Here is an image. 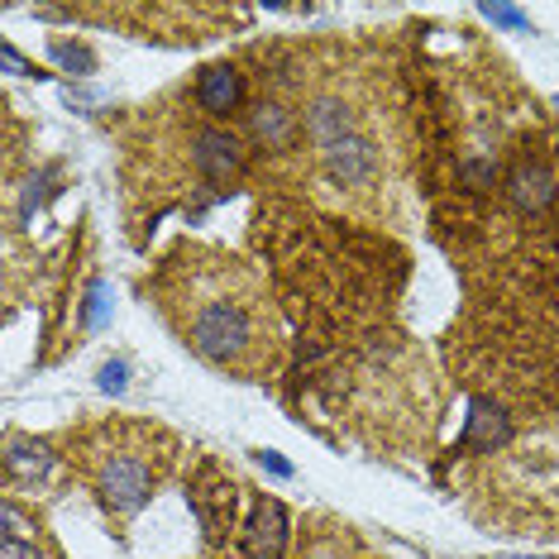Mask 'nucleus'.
Wrapping results in <instances>:
<instances>
[{"instance_id": "obj_9", "label": "nucleus", "mask_w": 559, "mask_h": 559, "mask_svg": "<svg viewBox=\"0 0 559 559\" xmlns=\"http://www.w3.org/2000/svg\"><path fill=\"white\" fill-rule=\"evenodd\" d=\"M297 559H383V555L368 550V545L354 536L349 526H330V531H316V536H307V545H301Z\"/></svg>"}, {"instance_id": "obj_3", "label": "nucleus", "mask_w": 559, "mask_h": 559, "mask_svg": "<svg viewBox=\"0 0 559 559\" xmlns=\"http://www.w3.org/2000/svg\"><path fill=\"white\" fill-rule=\"evenodd\" d=\"M154 120L177 154H163L148 139L134 144L130 148V197H148L154 211H163L192 192H211V197L235 192V182L245 177V144L225 124H215L197 106V96H192V106L173 110V116H154Z\"/></svg>"}, {"instance_id": "obj_8", "label": "nucleus", "mask_w": 559, "mask_h": 559, "mask_svg": "<svg viewBox=\"0 0 559 559\" xmlns=\"http://www.w3.org/2000/svg\"><path fill=\"white\" fill-rule=\"evenodd\" d=\"M287 545V516L273 498H259L253 502V516H249V550L253 559H277Z\"/></svg>"}, {"instance_id": "obj_7", "label": "nucleus", "mask_w": 559, "mask_h": 559, "mask_svg": "<svg viewBox=\"0 0 559 559\" xmlns=\"http://www.w3.org/2000/svg\"><path fill=\"white\" fill-rule=\"evenodd\" d=\"M192 96L206 116H230V110L245 106V72L230 68V62H215V68L201 72Z\"/></svg>"}, {"instance_id": "obj_6", "label": "nucleus", "mask_w": 559, "mask_h": 559, "mask_svg": "<svg viewBox=\"0 0 559 559\" xmlns=\"http://www.w3.org/2000/svg\"><path fill=\"white\" fill-rule=\"evenodd\" d=\"M0 559H62L58 545L39 531V521L24 516L20 502H5V536H0Z\"/></svg>"}, {"instance_id": "obj_5", "label": "nucleus", "mask_w": 559, "mask_h": 559, "mask_svg": "<svg viewBox=\"0 0 559 559\" xmlns=\"http://www.w3.org/2000/svg\"><path fill=\"white\" fill-rule=\"evenodd\" d=\"M68 460L110 516L130 521L173 478L177 460H182V444H177L173 430H163L154 421H120V416H110V421L82 426L68 440Z\"/></svg>"}, {"instance_id": "obj_4", "label": "nucleus", "mask_w": 559, "mask_h": 559, "mask_svg": "<svg viewBox=\"0 0 559 559\" xmlns=\"http://www.w3.org/2000/svg\"><path fill=\"white\" fill-rule=\"evenodd\" d=\"M460 483L474 512L507 531H559V430L502 440L460 468Z\"/></svg>"}, {"instance_id": "obj_2", "label": "nucleus", "mask_w": 559, "mask_h": 559, "mask_svg": "<svg viewBox=\"0 0 559 559\" xmlns=\"http://www.w3.org/2000/svg\"><path fill=\"white\" fill-rule=\"evenodd\" d=\"M154 301L173 335L230 378L263 383L287 359L269 283L221 245H177L154 273Z\"/></svg>"}, {"instance_id": "obj_1", "label": "nucleus", "mask_w": 559, "mask_h": 559, "mask_svg": "<svg viewBox=\"0 0 559 559\" xmlns=\"http://www.w3.org/2000/svg\"><path fill=\"white\" fill-rule=\"evenodd\" d=\"M297 86V148L287 168L316 206L354 215L368 225H392L406 201V134L388 78L373 62L340 53Z\"/></svg>"}]
</instances>
